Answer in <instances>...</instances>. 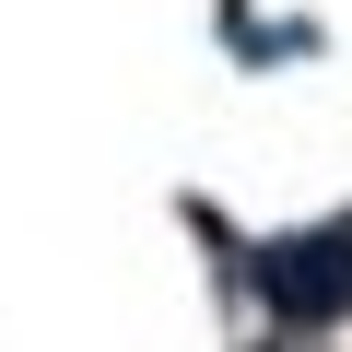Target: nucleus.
<instances>
[{"label":"nucleus","mask_w":352,"mask_h":352,"mask_svg":"<svg viewBox=\"0 0 352 352\" xmlns=\"http://www.w3.org/2000/svg\"><path fill=\"white\" fill-rule=\"evenodd\" d=\"M258 294L282 317H352V223H317V235L258 247Z\"/></svg>","instance_id":"nucleus-1"}]
</instances>
